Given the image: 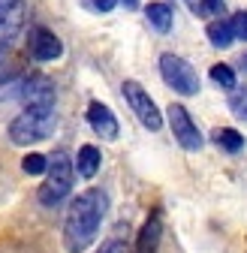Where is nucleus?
<instances>
[{
	"label": "nucleus",
	"mask_w": 247,
	"mask_h": 253,
	"mask_svg": "<svg viewBox=\"0 0 247 253\" xmlns=\"http://www.w3.org/2000/svg\"><path fill=\"white\" fill-rule=\"evenodd\" d=\"M57 130V115L54 106H24L21 115L9 121V139L12 145H40Z\"/></svg>",
	"instance_id": "nucleus-2"
},
{
	"label": "nucleus",
	"mask_w": 247,
	"mask_h": 253,
	"mask_svg": "<svg viewBox=\"0 0 247 253\" xmlns=\"http://www.w3.org/2000/svg\"><path fill=\"white\" fill-rule=\"evenodd\" d=\"M145 18H148V24L157 30V34H169L172 24H175L172 6H169V3H160V0H154V3L145 6Z\"/></svg>",
	"instance_id": "nucleus-14"
},
{
	"label": "nucleus",
	"mask_w": 247,
	"mask_h": 253,
	"mask_svg": "<svg viewBox=\"0 0 247 253\" xmlns=\"http://www.w3.org/2000/svg\"><path fill=\"white\" fill-rule=\"evenodd\" d=\"M160 235H163V217H160V211H154L145 220V226L139 229L136 253H154V250H157V244H160Z\"/></svg>",
	"instance_id": "nucleus-12"
},
{
	"label": "nucleus",
	"mask_w": 247,
	"mask_h": 253,
	"mask_svg": "<svg viewBox=\"0 0 247 253\" xmlns=\"http://www.w3.org/2000/svg\"><path fill=\"white\" fill-rule=\"evenodd\" d=\"M121 93H124V100H127V106L133 109V115L139 118V124L145 126V130H151V133H157L160 126H163V115H160V109H157V103L151 100V93L139 84V82H133V79H127L121 84Z\"/></svg>",
	"instance_id": "nucleus-6"
},
{
	"label": "nucleus",
	"mask_w": 247,
	"mask_h": 253,
	"mask_svg": "<svg viewBox=\"0 0 247 253\" xmlns=\"http://www.w3.org/2000/svg\"><path fill=\"white\" fill-rule=\"evenodd\" d=\"M6 3H21V0H0V6H6Z\"/></svg>",
	"instance_id": "nucleus-25"
},
{
	"label": "nucleus",
	"mask_w": 247,
	"mask_h": 253,
	"mask_svg": "<svg viewBox=\"0 0 247 253\" xmlns=\"http://www.w3.org/2000/svg\"><path fill=\"white\" fill-rule=\"evenodd\" d=\"M27 54L34 60H40V63H51V60H57L60 54H64V42H60V37L54 34V30L34 27L27 34Z\"/></svg>",
	"instance_id": "nucleus-8"
},
{
	"label": "nucleus",
	"mask_w": 247,
	"mask_h": 253,
	"mask_svg": "<svg viewBox=\"0 0 247 253\" xmlns=\"http://www.w3.org/2000/svg\"><path fill=\"white\" fill-rule=\"evenodd\" d=\"M166 115H169V126H172L175 142H178L184 151H202L205 139H202V133H199V126L193 124L190 112L184 109L181 103H172V106L166 109Z\"/></svg>",
	"instance_id": "nucleus-7"
},
{
	"label": "nucleus",
	"mask_w": 247,
	"mask_h": 253,
	"mask_svg": "<svg viewBox=\"0 0 247 253\" xmlns=\"http://www.w3.org/2000/svg\"><path fill=\"white\" fill-rule=\"evenodd\" d=\"M90 6H94L97 12H112L118 6V0H90Z\"/></svg>",
	"instance_id": "nucleus-23"
},
{
	"label": "nucleus",
	"mask_w": 247,
	"mask_h": 253,
	"mask_svg": "<svg viewBox=\"0 0 247 253\" xmlns=\"http://www.w3.org/2000/svg\"><path fill=\"white\" fill-rule=\"evenodd\" d=\"M184 3H187V9L196 18H211L223 9V0H184Z\"/></svg>",
	"instance_id": "nucleus-18"
},
{
	"label": "nucleus",
	"mask_w": 247,
	"mask_h": 253,
	"mask_svg": "<svg viewBox=\"0 0 247 253\" xmlns=\"http://www.w3.org/2000/svg\"><path fill=\"white\" fill-rule=\"evenodd\" d=\"M109 211V193L100 187H87L70 202L64 217V250L67 253H84L97 241V232Z\"/></svg>",
	"instance_id": "nucleus-1"
},
{
	"label": "nucleus",
	"mask_w": 247,
	"mask_h": 253,
	"mask_svg": "<svg viewBox=\"0 0 247 253\" xmlns=\"http://www.w3.org/2000/svg\"><path fill=\"white\" fill-rule=\"evenodd\" d=\"M45 166H48V157H42V154H27L24 160H21V169L27 175H42Z\"/></svg>",
	"instance_id": "nucleus-20"
},
{
	"label": "nucleus",
	"mask_w": 247,
	"mask_h": 253,
	"mask_svg": "<svg viewBox=\"0 0 247 253\" xmlns=\"http://www.w3.org/2000/svg\"><path fill=\"white\" fill-rule=\"evenodd\" d=\"M214 142H217L226 154H238L244 148V136L238 130H232V126H223V130H214Z\"/></svg>",
	"instance_id": "nucleus-16"
},
{
	"label": "nucleus",
	"mask_w": 247,
	"mask_h": 253,
	"mask_svg": "<svg viewBox=\"0 0 247 253\" xmlns=\"http://www.w3.org/2000/svg\"><path fill=\"white\" fill-rule=\"evenodd\" d=\"M118 3H124L127 9H136V6H139V0H118Z\"/></svg>",
	"instance_id": "nucleus-24"
},
{
	"label": "nucleus",
	"mask_w": 247,
	"mask_h": 253,
	"mask_svg": "<svg viewBox=\"0 0 247 253\" xmlns=\"http://www.w3.org/2000/svg\"><path fill=\"white\" fill-rule=\"evenodd\" d=\"M24 0L21 3H6V6H0V45L3 42H12L18 37V30L24 27Z\"/></svg>",
	"instance_id": "nucleus-11"
},
{
	"label": "nucleus",
	"mask_w": 247,
	"mask_h": 253,
	"mask_svg": "<svg viewBox=\"0 0 247 253\" xmlns=\"http://www.w3.org/2000/svg\"><path fill=\"white\" fill-rule=\"evenodd\" d=\"M211 82L217 84V87H223V90H232L235 84H238V79H235V70L229 67V63H214L211 67Z\"/></svg>",
	"instance_id": "nucleus-17"
},
{
	"label": "nucleus",
	"mask_w": 247,
	"mask_h": 253,
	"mask_svg": "<svg viewBox=\"0 0 247 253\" xmlns=\"http://www.w3.org/2000/svg\"><path fill=\"white\" fill-rule=\"evenodd\" d=\"M205 34H208V42H211L214 48H229V45L235 42V37H232V27H229V21H226V18L211 21Z\"/></svg>",
	"instance_id": "nucleus-15"
},
{
	"label": "nucleus",
	"mask_w": 247,
	"mask_h": 253,
	"mask_svg": "<svg viewBox=\"0 0 247 253\" xmlns=\"http://www.w3.org/2000/svg\"><path fill=\"white\" fill-rule=\"evenodd\" d=\"M87 124H90V130H94L100 139H106V142H115L118 133H121L118 118H115L112 109H109L106 103H100V100H90V106H87Z\"/></svg>",
	"instance_id": "nucleus-10"
},
{
	"label": "nucleus",
	"mask_w": 247,
	"mask_h": 253,
	"mask_svg": "<svg viewBox=\"0 0 247 253\" xmlns=\"http://www.w3.org/2000/svg\"><path fill=\"white\" fill-rule=\"evenodd\" d=\"M97 253H127V244L124 241H118V238H112V241H106Z\"/></svg>",
	"instance_id": "nucleus-22"
},
{
	"label": "nucleus",
	"mask_w": 247,
	"mask_h": 253,
	"mask_svg": "<svg viewBox=\"0 0 247 253\" xmlns=\"http://www.w3.org/2000/svg\"><path fill=\"white\" fill-rule=\"evenodd\" d=\"M160 76L175 93H181V97H196V93L202 90L199 73L190 67V60H184L175 51H163L160 54Z\"/></svg>",
	"instance_id": "nucleus-4"
},
{
	"label": "nucleus",
	"mask_w": 247,
	"mask_h": 253,
	"mask_svg": "<svg viewBox=\"0 0 247 253\" xmlns=\"http://www.w3.org/2000/svg\"><path fill=\"white\" fill-rule=\"evenodd\" d=\"M226 21H229V27H232V37H235L238 42H247V9L235 12V15L226 18Z\"/></svg>",
	"instance_id": "nucleus-21"
},
{
	"label": "nucleus",
	"mask_w": 247,
	"mask_h": 253,
	"mask_svg": "<svg viewBox=\"0 0 247 253\" xmlns=\"http://www.w3.org/2000/svg\"><path fill=\"white\" fill-rule=\"evenodd\" d=\"M229 109H232V115L238 118V121H244L247 124V87H232L229 90Z\"/></svg>",
	"instance_id": "nucleus-19"
},
{
	"label": "nucleus",
	"mask_w": 247,
	"mask_h": 253,
	"mask_svg": "<svg viewBox=\"0 0 247 253\" xmlns=\"http://www.w3.org/2000/svg\"><path fill=\"white\" fill-rule=\"evenodd\" d=\"M24 76H27V70H24L21 51L12 42H3L0 45V103L3 100H18Z\"/></svg>",
	"instance_id": "nucleus-5"
},
{
	"label": "nucleus",
	"mask_w": 247,
	"mask_h": 253,
	"mask_svg": "<svg viewBox=\"0 0 247 253\" xmlns=\"http://www.w3.org/2000/svg\"><path fill=\"white\" fill-rule=\"evenodd\" d=\"M18 100L24 106H54V82L48 76H24Z\"/></svg>",
	"instance_id": "nucleus-9"
},
{
	"label": "nucleus",
	"mask_w": 247,
	"mask_h": 253,
	"mask_svg": "<svg viewBox=\"0 0 247 253\" xmlns=\"http://www.w3.org/2000/svg\"><path fill=\"white\" fill-rule=\"evenodd\" d=\"M73 178H76V169H73V157L60 148L48 157V166H45V181L40 187V205L45 208H57L70 193H73Z\"/></svg>",
	"instance_id": "nucleus-3"
},
{
	"label": "nucleus",
	"mask_w": 247,
	"mask_h": 253,
	"mask_svg": "<svg viewBox=\"0 0 247 253\" xmlns=\"http://www.w3.org/2000/svg\"><path fill=\"white\" fill-rule=\"evenodd\" d=\"M100 163H103L100 148H94V145H82L79 154H76V160H73V169L79 172V178L90 181V178L100 172Z\"/></svg>",
	"instance_id": "nucleus-13"
}]
</instances>
